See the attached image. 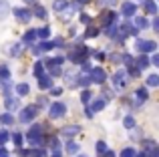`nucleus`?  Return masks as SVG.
<instances>
[{
  "instance_id": "1",
  "label": "nucleus",
  "mask_w": 159,
  "mask_h": 157,
  "mask_svg": "<svg viewBox=\"0 0 159 157\" xmlns=\"http://www.w3.org/2000/svg\"><path fill=\"white\" fill-rule=\"evenodd\" d=\"M26 139H28L30 145H39V143H43V127H40V125L30 127V131L26 133Z\"/></svg>"
},
{
  "instance_id": "2",
  "label": "nucleus",
  "mask_w": 159,
  "mask_h": 157,
  "mask_svg": "<svg viewBox=\"0 0 159 157\" xmlns=\"http://www.w3.org/2000/svg\"><path fill=\"white\" fill-rule=\"evenodd\" d=\"M127 81H129V75H127V71H123V69L113 75V85H115V89H119V91H123L125 87H127Z\"/></svg>"
},
{
  "instance_id": "3",
  "label": "nucleus",
  "mask_w": 159,
  "mask_h": 157,
  "mask_svg": "<svg viewBox=\"0 0 159 157\" xmlns=\"http://www.w3.org/2000/svg\"><path fill=\"white\" fill-rule=\"evenodd\" d=\"M36 111H39V107H34V105H28V107H24V109L20 111V115H18L20 123H30L32 119L36 117Z\"/></svg>"
},
{
  "instance_id": "4",
  "label": "nucleus",
  "mask_w": 159,
  "mask_h": 157,
  "mask_svg": "<svg viewBox=\"0 0 159 157\" xmlns=\"http://www.w3.org/2000/svg\"><path fill=\"white\" fill-rule=\"evenodd\" d=\"M65 113H66V105L65 103H52L51 111H48V117L51 119H61Z\"/></svg>"
},
{
  "instance_id": "5",
  "label": "nucleus",
  "mask_w": 159,
  "mask_h": 157,
  "mask_svg": "<svg viewBox=\"0 0 159 157\" xmlns=\"http://www.w3.org/2000/svg\"><path fill=\"white\" fill-rule=\"evenodd\" d=\"M87 55H89V48H85V47H79V48H75V51L70 52V56H69V59L73 61V63H85Z\"/></svg>"
},
{
  "instance_id": "6",
  "label": "nucleus",
  "mask_w": 159,
  "mask_h": 157,
  "mask_svg": "<svg viewBox=\"0 0 159 157\" xmlns=\"http://www.w3.org/2000/svg\"><path fill=\"white\" fill-rule=\"evenodd\" d=\"M137 48H139L143 55H147V52H155L157 51V43H153V40H137Z\"/></svg>"
},
{
  "instance_id": "7",
  "label": "nucleus",
  "mask_w": 159,
  "mask_h": 157,
  "mask_svg": "<svg viewBox=\"0 0 159 157\" xmlns=\"http://www.w3.org/2000/svg\"><path fill=\"white\" fill-rule=\"evenodd\" d=\"M58 133H61L62 137H66V139H73L77 133H81V127L79 125H66V127H62Z\"/></svg>"
},
{
  "instance_id": "8",
  "label": "nucleus",
  "mask_w": 159,
  "mask_h": 157,
  "mask_svg": "<svg viewBox=\"0 0 159 157\" xmlns=\"http://www.w3.org/2000/svg\"><path fill=\"white\" fill-rule=\"evenodd\" d=\"M91 83H97V85H103L105 83V78H107V75H105V71L103 69H91Z\"/></svg>"
},
{
  "instance_id": "9",
  "label": "nucleus",
  "mask_w": 159,
  "mask_h": 157,
  "mask_svg": "<svg viewBox=\"0 0 159 157\" xmlns=\"http://www.w3.org/2000/svg\"><path fill=\"white\" fill-rule=\"evenodd\" d=\"M14 16L20 20V22H30V18H32V12L30 10H26V8H14Z\"/></svg>"
},
{
  "instance_id": "10",
  "label": "nucleus",
  "mask_w": 159,
  "mask_h": 157,
  "mask_svg": "<svg viewBox=\"0 0 159 157\" xmlns=\"http://www.w3.org/2000/svg\"><path fill=\"white\" fill-rule=\"evenodd\" d=\"M135 12H137V4H133V2H123V6H121V14H123L125 18L133 16Z\"/></svg>"
},
{
  "instance_id": "11",
  "label": "nucleus",
  "mask_w": 159,
  "mask_h": 157,
  "mask_svg": "<svg viewBox=\"0 0 159 157\" xmlns=\"http://www.w3.org/2000/svg\"><path fill=\"white\" fill-rule=\"evenodd\" d=\"M101 22L105 24V26H109V24H113V22H117V12H113V10L103 12V14H101Z\"/></svg>"
},
{
  "instance_id": "12",
  "label": "nucleus",
  "mask_w": 159,
  "mask_h": 157,
  "mask_svg": "<svg viewBox=\"0 0 159 157\" xmlns=\"http://www.w3.org/2000/svg\"><path fill=\"white\" fill-rule=\"evenodd\" d=\"M105 105H107V99H105V97H97L89 109L93 111V113H97V111H103V109H105Z\"/></svg>"
},
{
  "instance_id": "13",
  "label": "nucleus",
  "mask_w": 159,
  "mask_h": 157,
  "mask_svg": "<svg viewBox=\"0 0 159 157\" xmlns=\"http://www.w3.org/2000/svg\"><path fill=\"white\" fill-rule=\"evenodd\" d=\"M39 87L40 89H52V78L48 77V75H43V77H39Z\"/></svg>"
},
{
  "instance_id": "14",
  "label": "nucleus",
  "mask_w": 159,
  "mask_h": 157,
  "mask_svg": "<svg viewBox=\"0 0 159 157\" xmlns=\"http://www.w3.org/2000/svg\"><path fill=\"white\" fill-rule=\"evenodd\" d=\"M10 14V6H8V0H0V20H4Z\"/></svg>"
},
{
  "instance_id": "15",
  "label": "nucleus",
  "mask_w": 159,
  "mask_h": 157,
  "mask_svg": "<svg viewBox=\"0 0 159 157\" xmlns=\"http://www.w3.org/2000/svg\"><path fill=\"white\" fill-rule=\"evenodd\" d=\"M20 107V101L18 99H14V97H6V109L8 111H16Z\"/></svg>"
},
{
  "instance_id": "16",
  "label": "nucleus",
  "mask_w": 159,
  "mask_h": 157,
  "mask_svg": "<svg viewBox=\"0 0 159 157\" xmlns=\"http://www.w3.org/2000/svg\"><path fill=\"white\" fill-rule=\"evenodd\" d=\"M143 4H145V12H147V14H155L157 12L155 0H143Z\"/></svg>"
},
{
  "instance_id": "17",
  "label": "nucleus",
  "mask_w": 159,
  "mask_h": 157,
  "mask_svg": "<svg viewBox=\"0 0 159 157\" xmlns=\"http://www.w3.org/2000/svg\"><path fill=\"white\" fill-rule=\"evenodd\" d=\"M62 63H65V59H62V56L48 59V61H47V69H51V67H62Z\"/></svg>"
},
{
  "instance_id": "18",
  "label": "nucleus",
  "mask_w": 159,
  "mask_h": 157,
  "mask_svg": "<svg viewBox=\"0 0 159 157\" xmlns=\"http://www.w3.org/2000/svg\"><path fill=\"white\" fill-rule=\"evenodd\" d=\"M105 34L109 36V38H117V22L109 24V26L105 28Z\"/></svg>"
},
{
  "instance_id": "19",
  "label": "nucleus",
  "mask_w": 159,
  "mask_h": 157,
  "mask_svg": "<svg viewBox=\"0 0 159 157\" xmlns=\"http://www.w3.org/2000/svg\"><path fill=\"white\" fill-rule=\"evenodd\" d=\"M137 69H147L149 67V59H147V55H141L139 59H137V65H135Z\"/></svg>"
},
{
  "instance_id": "20",
  "label": "nucleus",
  "mask_w": 159,
  "mask_h": 157,
  "mask_svg": "<svg viewBox=\"0 0 159 157\" xmlns=\"http://www.w3.org/2000/svg\"><path fill=\"white\" fill-rule=\"evenodd\" d=\"M28 91H30V87H28L26 83H20V85H16V93H18L20 97H24V95H28Z\"/></svg>"
},
{
  "instance_id": "21",
  "label": "nucleus",
  "mask_w": 159,
  "mask_h": 157,
  "mask_svg": "<svg viewBox=\"0 0 159 157\" xmlns=\"http://www.w3.org/2000/svg\"><path fill=\"white\" fill-rule=\"evenodd\" d=\"M149 26V20L143 18V16H137L135 18V28H147Z\"/></svg>"
},
{
  "instance_id": "22",
  "label": "nucleus",
  "mask_w": 159,
  "mask_h": 157,
  "mask_svg": "<svg viewBox=\"0 0 159 157\" xmlns=\"http://www.w3.org/2000/svg\"><path fill=\"white\" fill-rule=\"evenodd\" d=\"M66 6H69V2H66V0H54V6H52V8H54L57 12H62Z\"/></svg>"
},
{
  "instance_id": "23",
  "label": "nucleus",
  "mask_w": 159,
  "mask_h": 157,
  "mask_svg": "<svg viewBox=\"0 0 159 157\" xmlns=\"http://www.w3.org/2000/svg\"><path fill=\"white\" fill-rule=\"evenodd\" d=\"M34 38H36V30H26L24 32V43H34Z\"/></svg>"
},
{
  "instance_id": "24",
  "label": "nucleus",
  "mask_w": 159,
  "mask_h": 157,
  "mask_svg": "<svg viewBox=\"0 0 159 157\" xmlns=\"http://www.w3.org/2000/svg\"><path fill=\"white\" fill-rule=\"evenodd\" d=\"M97 34H99V28L97 26H89V28H87V32H85V38H95Z\"/></svg>"
},
{
  "instance_id": "25",
  "label": "nucleus",
  "mask_w": 159,
  "mask_h": 157,
  "mask_svg": "<svg viewBox=\"0 0 159 157\" xmlns=\"http://www.w3.org/2000/svg\"><path fill=\"white\" fill-rule=\"evenodd\" d=\"M36 36H40V38H44V40H47L48 36H51V28H48V26H44V28H40V30H36Z\"/></svg>"
},
{
  "instance_id": "26",
  "label": "nucleus",
  "mask_w": 159,
  "mask_h": 157,
  "mask_svg": "<svg viewBox=\"0 0 159 157\" xmlns=\"http://www.w3.org/2000/svg\"><path fill=\"white\" fill-rule=\"evenodd\" d=\"M77 151H79V145H77V143H75V141H69V143H66V153L75 155V153H77Z\"/></svg>"
},
{
  "instance_id": "27",
  "label": "nucleus",
  "mask_w": 159,
  "mask_h": 157,
  "mask_svg": "<svg viewBox=\"0 0 159 157\" xmlns=\"http://www.w3.org/2000/svg\"><path fill=\"white\" fill-rule=\"evenodd\" d=\"M34 16H39V18H47V10H44L40 4H36V6H34Z\"/></svg>"
},
{
  "instance_id": "28",
  "label": "nucleus",
  "mask_w": 159,
  "mask_h": 157,
  "mask_svg": "<svg viewBox=\"0 0 159 157\" xmlns=\"http://www.w3.org/2000/svg\"><path fill=\"white\" fill-rule=\"evenodd\" d=\"M143 147H145V153H151L153 149H157V145H155V141H143Z\"/></svg>"
},
{
  "instance_id": "29",
  "label": "nucleus",
  "mask_w": 159,
  "mask_h": 157,
  "mask_svg": "<svg viewBox=\"0 0 159 157\" xmlns=\"http://www.w3.org/2000/svg\"><path fill=\"white\" fill-rule=\"evenodd\" d=\"M77 85H79V87H89V85H91V78L85 77V75H81V77L77 78Z\"/></svg>"
},
{
  "instance_id": "30",
  "label": "nucleus",
  "mask_w": 159,
  "mask_h": 157,
  "mask_svg": "<svg viewBox=\"0 0 159 157\" xmlns=\"http://www.w3.org/2000/svg\"><path fill=\"white\" fill-rule=\"evenodd\" d=\"M137 97H139V101H147V99H149L147 89H143V87H141V89H137Z\"/></svg>"
},
{
  "instance_id": "31",
  "label": "nucleus",
  "mask_w": 159,
  "mask_h": 157,
  "mask_svg": "<svg viewBox=\"0 0 159 157\" xmlns=\"http://www.w3.org/2000/svg\"><path fill=\"white\" fill-rule=\"evenodd\" d=\"M0 121H2L4 125H12V123H14V117H12L10 113H4L2 117H0Z\"/></svg>"
},
{
  "instance_id": "32",
  "label": "nucleus",
  "mask_w": 159,
  "mask_h": 157,
  "mask_svg": "<svg viewBox=\"0 0 159 157\" xmlns=\"http://www.w3.org/2000/svg\"><path fill=\"white\" fill-rule=\"evenodd\" d=\"M91 99H93V93H91L89 89H87V91H83V95H81V101L85 103V105H87V103L91 101Z\"/></svg>"
},
{
  "instance_id": "33",
  "label": "nucleus",
  "mask_w": 159,
  "mask_h": 157,
  "mask_svg": "<svg viewBox=\"0 0 159 157\" xmlns=\"http://www.w3.org/2000/svg\"><path fill=\"white\" fill-rule=\"evenodd\" d=\"M147 85H149V87H157V85H159V77H157V75H149V77H147Z\"/></svg>"
},
{
  "instance_id": "34",
  "label": "nucleus",
  "mask_w": 159,
  "mask_h": 157,
  "mask_svg": "<svg viewBox=\"0 0 159 157\" xmlns=\"http://www.w3.org/2000/svg\"><path fill=\"white\" fill-rule=\"evenodd\" d=\"M43 71H44V63H40V61H39V63L34 65V75L36 77H43Z\"/></svg>"
},
{
  "instance_id": "35",
  "label": "nucleus",
  "mask_w": 159,
  "mask_h": 157,
  "mask_svg": "<svg viewBox=\"0 0 159 157\" xmlns=\"http://www.w3.org/2000/svg\"><path fill=\"white\" fill-rule=\"evenodd\" d=\"M123 125L127 127V129H131V127H135V119H133V117H129V115H127V117L123 119Z\"/></svg>"
},
{
  "instance_id": "36",
  "label": "nucleus",
  "mask_w": 159,
  "mask_h": 157,
  "mask_svg": "<svg viewBox=\"0 0 159 157\" xmlns=\"http://www.w3.org/2000/svg\"><path fill=\"white\" fill-rule=\"evenodd\" d=\"M0 77H2L4 81H8V77H10V71H8V67H4V65L0 67Z\"/></svg>"
},
{
  "instance_id": "37",
  "label": "nucleus",
  "mask_w": 159,
  "mask_h": 157,
  "mask_svg": "<svg viewBox=\"0 0 159 157\" xmlns=\"http://www.w3.org/2000/svg\"><path fill=\"white\" fill-rule=\"evenodd\" d=\"M58 75H62V69L61 67H51V75H48V77H58Z\"/></svg>"
},
{
  "instance_id": "38",
  "label": "nucleus",
  "mask_w": 159,
  "mask_h": 157,
  "mask_svg": "<svg viewBox=\"0 0 159 157\" xmlns=\"http://www.w3.org/2000/svg\"><path fill=\"white\" fill-rule=\"evenodd\" d=\"M10 56H18L20 55V44H14V47H10V52H8Z\"/></svg>"
},
{
  "instance_id": "39",
  "label": "nucleus",
  "mask_w": 159,
  "mask_h": 157,
  "mask_svg": "<svg viewBox=\"0 0 159 157\" xmlns=\"http://www.w3.org/2000/svg\"><path fill=\"white\" fill-rule=\"evenodd\" d=\"M10 139V135H8V131H0V145H4V143Z\"/></svg>"
},
{
  "instance_id": "40",
  "label": "nucleus",
  "mask_w": 159,
  "mask_h": 157,
  "mask_svg": "<svg viewBox=\"0 0 159 157\" xmlns=\"http://www.w3.org/2000/svg\"><path fill=\"white\" fill-rule=\"evenodd\" d=\"M121 157H135V151H133L131 147H127V149L121 151Z\"/></svg>"
},
{
  "instance_id": "41",
  "label": "nucleus",
  "mask_w": 159,
  "mask_h": 157,
  "mask_svg": "<svg viewBox=\"0 0 159 157\" xmlns=\"http://www.w3.org/2000/svg\"><path fill=\"white\" fill-rule=\"evenodd\" d=\"M123 61H125V65H129V69L135 67V61H133V56H131V55H125V56H123Z\"/></svg>"
},
{
  "instance_id": "42",
  "label": "nucleus",
  "mask_w": 159,
  "mask_h": 157,
  "mask_svg": "<svg viewBox=\"0 0 159 157\" xmlns=\"http://www.w3.org/2000/svg\"><path fill=\"white\" fill-rule=\"evenodd\" d=\"M105 151H107V145H105L103 141H99V143H97V153H99V155H103Z\"/></svg>"
},
{
  "instance_id": "43",
  "label": "nucleus",
  "mask_w": 159,
  "mask_h": 157,
  "mask_svg": "<svg viewBox=\"0 0 159 157\" xmlns=\"http://www.w3.org/2000/svg\"><path fill=\"white\" fill-rule=\"evenodd\" d=\"M12 141H14V145H20V143H22V135L14 133V135H12Z\"/></svg>"
},
{
  "instance_id": "44",
  "label": "nucleus",
  "mask_w": 159,
  "mask_h": 157,
  "mask_svg": "<svg viewBox=\"0 0 159 157\" xmlns=\"http://www.w3.org/2000/svg\"><path fill=\"white\" fill-rule=\"evenodd\" d=\"M81 22L83 24H91V16L89 14H81Z\"/></svg>"
},
{
  "instance_id": "45",
  "label": "nucleus",
  "mask_w": 159,
  "mask_h": 157,
  "mask_svg": "<svg viewBox=\"0 0 159 157\" xmlns=\"http://www.w3.org/2000/svg\"><path fill=\"white\" fill-rule=\"evenodd\" d=\"M81 67H83V69H81L83 73H91V65H89V63H81Z\"/></svg>"
},
{
  "instance_id": "46",
  "label": "nucleus",
  "mask_w": 159,
  "mask_h": 157,
  "mask_svg": "<svg viewBox=\"0 0 159 157\" xmlns=\"http://www.w3.org/2000/svg\"><path fill=\"white\" fill-rule=\"evenodd\" d=\"M149 63H153V65H155V67H157V65H159V55H153V59L149 61Z\"/></svg>"
},
{
  "instance_id": "47",
  "label": "nucleus",
  "mask_w": 159,
  "mask_h": 157,
  "mask_svg": "<svg viewBox=\"0 0 159 157\" xmlns=\"http://www.w3.org/2000/svg\"><path fill=\"white\" fill-rule=\"evenodd\" d=\"M51 93L54 95V97H58V95H61V93H62V89H51Z\"/></svg>"
},
{
  "instance_id": "48",
  "label": "nucleus",
  "mask_w": 159,
  "mask_h": 157,
  "mask_svg": "<svg viewBox=\"0 0 159 157\" xmlns=\"http://www.w3.org/2000/svg\"><path fill=\"white\" fill-rule=\"evenodd\" d=\"M0 157H8V153H6V149H4L2 145H0Z\"/></svg>"
},
{
  "instance_id": "49",
  "label": "nucleus",
  "mask_w": 159,
  "mask_h": 157,
  "mask_svg": "<svg viewBox=\"0 0 159 157\" xmlns=\"http://www.w3.org/2000/svg\"><path fill=\"white\" fill-rule=\"evenodd\" d=\"M93 55H95V56H97V59H99V61H103V59H105V55H103V52H93Z\"/></svg>"
},
{
  "instance_id": "50",
  "label": "nucleus",
  "mask_w": 159,
  "mask_h": 157,
  "mask_svg": "<svg viewBox=\"0 0 159 157\" xmlns=\"http://www.w3.org/2000/svg\"><path fill=\"white\" fill-rule=\"evenodd\" d=\"M39 105H40V107H44V105H47V99L40 97V99H39Z\"/></svg>"
},
{
  "instance_id": "51",
  "label": "nucleus",
  "mask_w": 159,
  "mask_h": 157,
  "mask_svg": "<svg viewBox=\"0 0 159 157\" xmlns=\"http://www.w3.org/2000/svg\"><path fill=\"white\" fill-rule=\"evenodd\" d=\"M147 157H159V151H157V149H153V151H151V153H149Z\"/></svg>"
},
{
  "instance_id": "52",
  "label": "nucleus",
  "mask_w": 159,
  "mask_h": 157,
  "mask_svg": "<svg viewBox=\"0 0 159 157\" xmlns=\"http://www.w3.org/2000/svg\"><path fill=\"white\" fill-rule=\"evenodd\" d=\"M153 28H155V30H159V18L153 20Z\"/></svg>"
},
{
  "instance_id": "53",
  "label": "nucleus",
  "mask_w": 159,
  "mask_h": 157,
  "mask_svg": "<svg viewBox=\"0 0 159 157\" xmlns=\"http://www.w3.org/2000/svg\"><path fill=\"white\" fill-rule=\"evenodd\" d=\"M24 2H26V4H32V6H36V4H39V0H24Z\"/></svg>"
},
{
  "instance_id": "54",
  "label": "nucleus",
  "mask_w": 159,
  "mask_h": 157,
  "mask_svg": "<svg viewBox=\"0 0 159 157\" xmlns=\"http://www.w3.org/2000/svg\"><path fill=\"white\" fill-rule=\"evenodd\" d=\"M85 115H87V117H93V115H95V113H93V111H91V109H89V107H87V111H85Z\"/></svg>"
},
{
  "instance_id": "55",
  "label": "nucleus",
  "mask_w": 159,
  "mask_h": 157,
  "mask_svg": "<svg viewBox=\"0 0 159 157\" xmlns=\"http://www.w3.org/2000/svg\"><path fill=\"white\" fill-rule=\"evenodd\" d=\"M103 155H105V157H115V153H113V151H105Z\"/></svg>"
},
{
  "instance_id": "56",
  "label": "nucleus",
  "mask_w": 159,
  "mask_h": 157,
  "mask_svg": "<svg viewBox=\"0 0 159 157\" xmlns=\"http://www.w3.org/2000/svg\"><path fill=\"white\" fill-rule=\"evenodd\" d=\"M77 4H79V6H83V4H89V0H77Z\"/></svg>"
},
{
  "instance_id": "57",
  "label": "nucleus",
  "mask_w": 159,
  "mask_h": 157,
  "mask_svg": "<svg viewBox=\"0 0 159 157\" xmlns=\"http://www.w3.org/2000/svg\"><path fill=\"white\" fill-rule=\"evenodd\" d=\"M52 157H62V155H61V151H54V153H52Z\"/></svg>"
},
{
  "instance_id": "58",
  "label": "nucleus",
  "mask_w": 159,
  "mask_h": 157,
  "mask_svg": "<svg viewBox=\"0 0 159 157\" xmlns=\"http://www.w3.org/2000/svg\"><path fill=\"white\" fill-rule=\"evenodd\" d=\"M137 157H147V153H145V151H141V153L137 155Z\"/></svg>"
},
{
  "instance_id": "59",
  "label": "nucleus",
  "mask_w": 159,
  "mask_h": 157,
  "mask_svg": "<svg viewBox=\"0 0 159 157\" xmlns=\"http://www.w3.org/2000/svg\"><path fill=\"white\" fill-rule=\"evenodd\" d=\"M81 157H85V155H81Z\"/></svg>"
}]
</instances>
